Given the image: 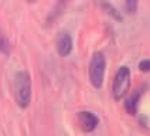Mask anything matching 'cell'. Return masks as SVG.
Instances as JSON below:
<instances>
[{"label": "cell", "instance_id": "obj_9", "mask_svg": "<svg viewBox=\"0 0 150 136\" xmlns=\"http://www.w3.org/2000/svg\"><path fill=\"white\" fill-rule=\"evenodd\" d=\"M139 0H125V8L129 14H134L137 11Z\"/></svg>", "mask_w": 150, "mask_h": 136}, {"label": "cell", "instance_id": "obj_2", "mask_svg": "<svg viewBox=\"0 0 150 136\" xmlns=\"http://www.w3.org/2000/svg\"><path fill=\"white\" fill-rule=\"evenodd\" d=\"M105 71H106V58L103 52H95L92 55L88 74H89V81L93 88L99 89L103 85V78H105Z\"/></svg>", "mask_w": 150, "mask_h": 136}, {"label": "cell", "instance_id": "obj_3", "mask_svg": "<svg viewBox=\"0 0 150 136\" xmlns=\"http://www.w3.org/2000/svg\"><path fill=\"white\" fill-rule=\"evenodd\" d=\"M130 89V69L126 65H122L116 71L115 78H113V85H112V93L116 101H120L125 98L126 93Z\"/></svg>", "mask_w": 150, "mask_h": 136}, {"label": "cell", "instance_id": "obj_1", "mask_svg": "<svg viewBox=\"0 0 150 136\" xmlns=\"http://www.w3.org/2000/svg\"><path fill=\"white\" fill-rule=\"evenodd\" d=\"M14 98L18 108L25 109L31 102V78L27 71H18L14 75Z\"/></svg>", "mask_w": 150, "mask_h": 136}, {"label": "cell", "instance_id": "obj_10", "mask_svg": "<svg viewBox=\"0 0 150 136\" xmlns=\"http://www.w3.org/2000/svg\"><path fill=\"white\" fill-rule=\"evenodd\" d=\"M139 69L143 72H150V59H143L139 62Z\"/></svg>", "mask_w": 150, "mask_h": 136}, {"label": "cell", "instance_id": "obj_11", "mask_svg": "<svg viewBox=\"0 0 150 136\" xmlns=\"http://www.w3.org/2000/svg\"><path fill=\"white\" fill-rule=\"evenodd\" d=\"M37 0H27V3H35Z\"/></svg>", "mask_w": 150, "mask_h": 136}, {"label": "cell", "instance_id": "obj_7", "mask_svg": "<svg viewBox=\"0 0 150 136\" xmlns=\"http://www.w3.org/2000/svg\"><path fill=\"white\" fill-rule=\"evenodd\" d=\"M100 6H102V8L108 13L109 16H112L115 20H117V21H122L123 20V17H122V14L117 11V8L113 6V4H110L109 1H106V0H100Z\"/></svg>", "mask_w": 150, "mask_h": 136}, {"label": "cell", "instance_id": "obj_4", "mask_svg": "<svg viewBox=\"0 0 150 136\" xmlns=\"http://www.w3.org/2000/svg\"><path fill=\"white\" fill-rule=\"evenodd\" d=\"M78 123H79V127L82 129L83 132L89 133V132H93L98 123H99V119L98 116L93 113V112H89V110H81L78 112Z\"/></svg>", "mask_w": 150, "mask_h": 136}, {"label": "cell", "instance_id": "obj_6", "mask_svg": "<svg viewBox=\"0 0 150 136\" xmlns=\"http://www.w3.org/2000/svg\"><path fill=\"white\" fill-rule=\"evenodd\" d=\"M142 92H143L142 88H137L129 98H126L125 109L129 115H136V113H137V108H139V101H140Z\"/></svg>", "mask_w": 150, "mask_h": 136}, {"label": "cell", "instance_id": "obj_8", "mask_svg": "<svg viewBox=\"0 0 150 136\" xmlns=\"http://www.w3.org/2000/svg\"><path fill=\"white\" fill-rule=\"evenodd\" d=\"M0 52L4 54V55H8L10 54V41H8L7 35L0 30Z\"/></svg>", "mask_w": 150, "mask_h": 136}, {"label": "cell", "instance_id": "obj_5", "mask_svg": "<svg viewBox=\"0 0 150 136\" xmlns=\"http://www.w3.org/2000/svg\"><path fill=\"white\" fill-rule=\"evenodd\" d=\"M72 37L68 31H61L58 33L57 38H55V47H57V51L61 57H67L71 54L72 51Z\"/></svg>", "mask_w": 150, "mask_h": 136}]
</instances>
